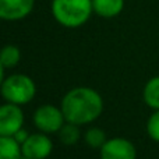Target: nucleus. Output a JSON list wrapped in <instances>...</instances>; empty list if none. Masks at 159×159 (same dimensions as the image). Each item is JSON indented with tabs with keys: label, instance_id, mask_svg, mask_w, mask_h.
Wrapping results in <instances>:
<instances>
[{
	"label": "nucleus",
	"instance_id": "nucleus-16",
	"mask_svg": "<svg viewBox=\"0 0 159 159\" xmlns=\"http://www.w3.org/2000/svg\"><path fill=\"white\" fill-rule=\"evenodd\" d=\"M13 137L16 138V140L18 141L20 144H22V143H24L25 140H27L28 137H30V133H28V131H27V130H25V129H20L18 131H17L16 134L13 135Z\"/></svg>",
	"mask_w": 159,
	"mask_h": 159
},
{
	"label": "nucleus",
	"instance_id": "nucleus-5",
	"mask_svg": "<svg viewBox=\"0 0 159 159\" xmlns=\"http://www.w3.org/2000/svg\"><path fill=\"white\" fill-rule=\"evenodd\" d=\"M24 126V112L18 105L6 103L0 105V135L13 137Z\"/></svg>",
	"mask_w": 159,
	"mask_h": 159
},
{
	"label": "nucleus",
	"instance_id": "nucleus-3",
	"mask_svg": "<svg viewBox=\"0 0 159 159\" xmlns=\"http://www.w3.org/2000/svg\"><path fill=\"white\" fill-rule=\"evenodd\" d=\"M0 93L6 102L18 105H27L35 98L36 95V85L34 80L27 74H11L4 78Z\"/></svg>",
	"mask_w": 159,
	"mask_h": 159
},
{
	"label": "nucleus",
	"instance_id": "nucleus-4",
	"mask_svg": "<svg viewBox=\"0 0 159 159\" xmlns=\"http://www.w3.org/2000/svg\"><path fill=\"white\" fill-rule=\"evenodd\" d=\"M34 126L42 133L53 134L59 133L60 129L66 123V117L63 115L61 107L53 106V105H42L34 112Z\"/></svg>",
	"mask_w": 159,
	"mask_h": 159
},
{
	"label": "nucleus",
	"instance_id": "nucleus-6",
	"mask_svg": "<svg viewBox=\"0 0 159 159\" xmlns=\"http://www.w3.org/2000/svg\"><path fill=\"white\" fill-rule=\"evenodd\" d=\"M101 159H135L137 149L134 144L123 137H113L106 140V143L99 149Z\"/></svg>",
	"mask_w": 159,
	"mask_h": 159
},
{
	"label": "nucleus",
	"instance_id": "nucleus-14",
	"mask_svg": "<svg viewBox=\"0 0 159 159\" xmlns=\"http://www.w3.org/2000/svg\"><path fill=\"white\" fill-rule=\"evenodd\" d=\"M106 133L99 127H91L84 133V141L91 148L101 149L102 145L106 143Z\"/></svg>",
	"mask_w": 159,
	"mask_h": 159
},
{
	"label": "nucleus",
	"instance_id": "nucleus-1",
	"mask_svg": "<svg viewBox=\"0 0 159 159\" xmlns=\"http://www.w3.org/2000/svg\"><path fill=\"white\" fill-rule=\"evenodd\" d=\"M60 107L66 121L85 126L95 121L103 112V99L93 88L75 87L61 99Z\"/></svg>",
	"mask_w": 159,
	"mask_h": 159
},
{
	"label": "nucleus",
	"instance_id": "nucleus-18",
	"mask_svg": "<svg viewBox=\"0 0 159 159\" xmlns=\"http://www.w3.org/2000/svg\"><path fill=\"white\" fill-rule=\"evenodd\" d=\"M20 159H31V158H28V157H25V155H22V157L20 158Z\"/></svg>",
	"mask_w": 159,
	"mask_h": 159
},
{
	"label": "nucleus",
	"instance_id": "nucleus-11",
	"mask_svg": "<svg viewBox=\"0 0 159 159\" xmlns=\"http://www.w3.org/2000/svg\"><path fill=\"white\" fill-rule=\"evenodd\" d=\"M143 98L147 106L151 109H159V77H152L145 84L143 91Z\"/></svg>",
	"mask_w": 159,
	"mask_h": 159
},
{
	"label": "nucleus",
	"instance_id": "nucleus-12",
	"mask_svg": "<svg viewBox=\"0 0 159 159\" xmlns=\"http://www.w3.org/2000/svg\"><path fill=\"white\" fill-rule=\"evenodd\" d=\"M21 52L16 45H6L0 49V61L6 69H13L20 63Z\"/></svg>",
	"mask_w": 159,
	"mask_h": 159
},
{
	"label": "nucleus",
	"instance_id": "nucleus-17",
	"mask_svg": "<svg viewBox=\"0 0 159 159\" xmlns=\"http://www.w3.org/2000/svg\"><path fill=\"white\" fill-rule=\"evenodd\" d=\"M4 70H6V67L2 64V61H0V87H2V84H3V81H4Z\"/></svg>",
	"mask_w": 159,
	"mask_h": 159
},
{
	"label": "nucleus",
	"instance_id": "nucleus-7",
	"mask_svg": "<svg viewBox=\"0 0 159 159\" xmlns=\"http://www.w3.org/2000/svg\"><path fill=\"white\" fill-rule=\"evenodd\" d=\"M21 151L31 159H46L53 151V143L46 133H34L21 144Z\"/></svg>",
	"mask_w": 159,
	"mask_h": 159
},
{
	"label": "nucleus",
	"instance_id": "nucleus-15",
	"mask_svg": "<svg viewBox=\"0 0 159 159\" xmlns=\"http://www.w3.org/2000/svg\"><path fill=\"white\" fill-rule=\"evenodd\" d=\"M147 133L155 143H159V109H157L147 121Z\"/></svg>",
	"mask_w": 159,
	"mask_h": 159
},
{
	"label": "nucleus",
	"instance_id": "nucleus-8",
	"mask_svg": "<svg viewBox=\"0 0 159 159\" xmlns=\"http://www.w3.org/2000/svg\"><path fill=\"white\" fill-rule=\"evenodd\" d=\"M35 0H0V20L20 21L34 10Z\"/></svg>",
	"mask_w": 159,
	"mask_h": 159
},
{
	"label": "nucleus",
	"instance_id": "nucleus-2",
	"mask_svg": "<svg viewBox=\"0 0 159 159\" xmlns=\"http://www.w3.org/2000/svg\"><path fill=\"white\" fill-rule=\"evenodd\" d=\"M52 14L60 25L78 28L93 13L92 0H52Z\"/></svg>",
	"mask_w": 159,
	"mask_h": 159
},
{
	"label": "nucleus",
	"instance_id": "nucleus-10",
	"mask_svg": "<svg viewBox=\"0 0 159 159\" xmlns=\"http://www.w3.org/2000/svg\"><path fill=\"white\" fill-rule=\"evenodd\" d=\"M21 157V144L14 137L0 135V159H20Z\"/></svg>",
	"mask_w": 159,
	"mask_h": 159
},
{
	"label": "nucleus",
	"instance_id": "nucleus-9",
	"mask_svg": "<svg viewBox=\"0 0 159 159\" xmlns=\"http://www.w3.org/2000/svg\"><path fill=\"white\" fill-rule=\"evenodd\" d=\"M93 13L102 18H113L124 8V0H92Z\"/></svg>",
	"mask_w": 159,
	"mask_h": 159
},
{
	"label": "nucleus",
	"instance_id": "nucleus-13",
	"mask_svg": "<svg viewBox=\"0 0 159 159\" xmlns=\"http://www.w3.org/2000/svg\"><path fill=\"white\" fill-rule=\"evenodd\" d=\"M60 141L64 145H74L78 143V140L81 138V131H80V126L73 124L66 121L64 126L60 129V131L57 133Z\"/></svg>",
	"mask_w": 159,
	"mask_h": 159
}]
</instances>
